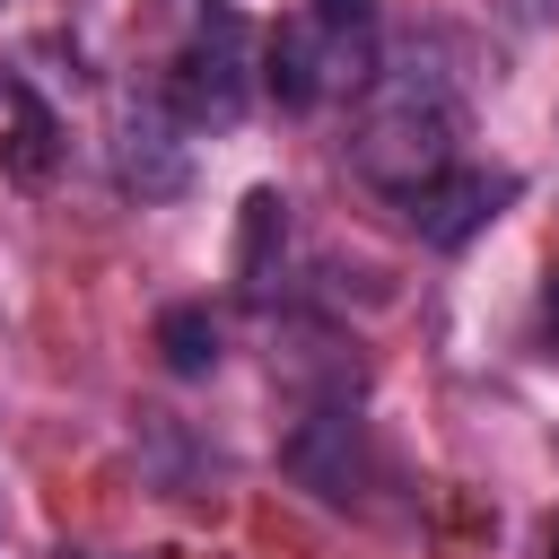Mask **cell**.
<instances>
[{
    "mask_svg": "<svg viewBox=\"0 0 559 559\" xmlns=\"http://www.w3.org/2000/svg\"><path fill=\"white\" fill-rule=\"evenodd\" d=\"M349 166H358V183H376L393 201L437 183L445 166H463V96H454V79L428 70L419 52L367 70L358 114H349Z\"/></svg>",
    "mask_w": 559,
    "mask_h": 559,
    "instance_id": "cell-1",
    "label": "cell"
},
{
    "mask_svg": "<svg viewBox=\"0 0 559 559\" xmlns=\"http://www.w3.org/2000/svg\"><path fill=\"white\" fill-rule=\"evenodd\" d=\"M280 463H288L323 507H367V489H376V445H367V428H358L349 402H314V411L280 437Z\"/></svg>",
    "mask_w": 559,
    "mask_h": 559,
    "instance_id": "cell-2",
    "label": "cell"
},
{
    "mask_svg": "<svg viewBox=\"0 0 559 559\" xmlns=\"http://www.w3.org/2000/svg\"><path fill=\"white\" fill-rule=\"evenodd\" d=\"M245 96H253V79H245V26L236 17H210L175 52V70H166V114L192 122V131H227L245 114Z\"/></svg>",
    "mask_w": 559,
    "mask_h": 559,
    "instance_id": "cell-3",
    "label": "cell"
},
{
    "mask_svg": "<svg viewBox=\"0 0 559 559\" xmlns=\"http://www.w3.org/2000/svg\"><path fill=\"white\" fill-rule=\"evenodd\" d=\"M515 201V175H480V166H445L437 183H419V192H402V218H411V236L419 245H472L498 210Z\"/></svg>",
    "mask_w": 559,
    "mask_h": 559,
    "instance_id": "cell-4",
    "label": "cell"
},
{
    "mask_svg": "<svg viewBox=\"0 0 559 559\" xmlns=\"http://www.w3.org/2000/svg\"><path fill=\"white\" fill-rule=\"evenodd\" d=\"M114 175H122V192H140V201H175V192L192 183V157H183V140H175V114L140 105V114L122 122V140H114Z\"/></svg>",
    "mask_w": 559,
    "mask_h": 559,
    "instance_id": "cell-5",
    "label": "cell"
},
{
    "mask_svg": "<svg viewBox=\"0 0 559 559\" xmlns=\"http://www.w3.org/2000/svg\"><path fill=\"white\" fill-rule=\"evenodd\" d=\"M332 44H341V35H323L314 17L280 26V35L262 44V87H271V96H280L288 114H306V105H314V96H323V87L341 79V70H332Z\"/></svg>",
    "mask_w": 559,
    "mask_h": 559,
    "instance_id": "cell-6",
    "label": "cell"
},
{
    "mask_svg": "<svg viewBox=\"0 0 559 559\" xmlns=\"http://www.w3.org/2000/svg\"><path fill=\"white\" fill-rule=\"evenodd\" d=\"M288 245V201L280 192H253L245 201V236H236V280H245V297L262 306L271 297V253Z\"/></svg>",
    "mask_w": 559,
    "mask_h": 559,
    "instance_id": "cell-7",
    "label": "cell"
},
{
    "mask_svg": "<svg viewBox=\"0 0 559 559\" xmlns=\"http://www.w3.org/2000/svg\"><path fill=\"white\" fill-rule=\"evenodd\" d=\"M218 349H227V332H218L210 306H166V314H157V358H166V376H210Z\"/></svg>",
    "mask_w": 559,
    "mask_h": 559,
    "instance_id": "cell-8",
    "label": "cell"
},
{
    "mask_svg": "<svg viewBox=\"0 0 559 559\" xmlns=\"http://www.w3.org/2000/svg\"><path fill=\"white\" fill-rule=\"evenodd\" d=\"M0 105H9V140H0V166H9L17 183H44V175H52V114H44L26 87H0Z\"/></svg>",
    "mask_w": 559,
    "mask_h": 559,
    "instance_id": "cell-9",
    "label": "cell"
},
{
    "mask_svg": "<svg viewBox=\"0 0 559 559\" xmlns=\"http://www.w3.org/2000/svg\"><path fill=\"white\" fill-rule=\"evenodd\" d=\"M314 26L349 44V35H367V26H376V0H314Z\"/></svg>",
    "mask_w": 559,
    "mask_h": 559,
    "instance_id": "cell-10",
    "label": "cell"
},
{
    "mask_svg": "<svg viewBox=\"0 0 559 559\" xmlns=\"http://www.w3.org/2000/svg\"><path fill=\"white\" fill-rule=\"evenodd\" d=\"M542 323H550V341H559V271H550V297H542Z\"/></svg>",
    "mask_w": 559,
    "mask_h": 559,
    "instance_id": "cell-11",
    "label": "cell"
},
{
    "mask_svg": "<svg viewBox=\"0 0 559 559\" xmlns=\"http://www.w3.org/2000/svg\"><path fill=\"white\" fill-rule=\"evenodd\" d=\"M550 559H559V533H550Z\"/></svg>",
    "mask_w": 559,
    "mask_h": 559,
    "instance_id": "cell-12",
    "label": "cell"
}]
</instances>
